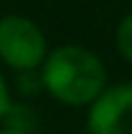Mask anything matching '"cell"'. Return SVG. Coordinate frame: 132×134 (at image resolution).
Here are the masks:
<instances>
[{
	"instance_id": "277c9868",
	"label": "cell",
	"mask_w": 132,
	"mask_h": 134,
	"mask_svg": "<svg viewBox=\"0 0 132 134\" xmlns=\"http://www.w3.org/2000/svg\"><path fill=\"white\" fill-rule=\"evenodd\" d=\"M2 122H5L7 130H14V132H21V134H35L38 127H40V118L33 111V106L21 104V101H12Z\"/></svg>"
},
{
	"instance_id": "3957f363",
	"label": "cell",
	"mask_w": 132,
	"mask_h": 134,
	"mask_svg": "<svg viewBox=\"0 0 132 134\" xmlns=\"http://www.w3.org/2000/svg\"><path fill=\"white\" fill-rule=\"evenodd\" d=\"M87 134H132V82H113L87 106Z\"/></svg>"
},
{
	"instance_id": "5b68a950",
	"label": "cell",
	"mask_w": 132,
	"mask_h": 134,
	"mask_svg": "<svg viewBox=\"0 0 132 134\" xmlns=\"http://www.w3.org/2000/svg\"><path fill=\"white\" fill-rule=\"evenodd\" d=\"M113 45H116V52L120 54V59L132 64V12L118 21L116 33H113Z\"/></svg>"
},
{
	"instance_id": "ba28073f",
	"label": "cell",
	"mask_w": 132,
	"mask_h": 134,
	"mask_svg": "<svg viewBox=\"0 0 132 134\" xmlns=\"http://www.w3.org/2000/svg\"><path fill=\"white\" fill-rule=\"evenodd\" d=\"M0 134H21V132H14V130H7V127H2V130H0Z\"/></svg>"
},
{
	"instance_id": "8992f818",
	"label": "cell",
	"mask_w": 132,
	"mask_h": 134,
	"mask_svg": "<svg viewBox=\"0 0 132 134\" xmlns=\"http://www.w3.org/2000/svg\"><path fill=\"white\" fill-rule=\"evenodd\" d=\"M17 90L26 97H33V94H40L43 92V82H40V73L38 71H24V73H17Z\"/></svg>"
},
{
	"instance_id": "7a4b0ae2",
	"label": "cell",
	"mask_w": 132,
	"mask_h": 134,
	"mask_svg": "<svg viewBox=\"0 0 132 134\" xmlns=\"http://www.w3.org/2000/svg\"><path fill=\"white\" fill-rule=\"evenodd\" d=\"M47 38L43 28L24 14L0 16V61L17 71H38L47 57Z\"/></svg>"
},
{
	"instance_id": "6da1fadb",
	"label": "cell",
	"mask_w": 132,
	"mask_h": 134,
	"mask_svg": "<svg viewBox=\"0 0 132 134\" xmlns=\"http://www.w3.org/2000/svg\"><path fill=\"white\" fill-rule=\"evenodd\" d=\"M43 90L64 106H90L109 85L104 61L83 45H59L38 68Z\"/></svg>"
},
{
	"instance_id": "52a82bcc",
	"label": "cell",
	"mask_w": 132,
	"mask_h": 134,
	"mask_svg": "<svg viewBox=\"0 0 132 134\" xmlns=\"http://www.w3.org/2000/svg\"><path fill=\"white\" fill-rule=\"evenodd\" d=\"M12 106V94H9V85L5 80V75L0 73V120L5 118V113L9 111Z\"/></svg>"
}]
</instances>
